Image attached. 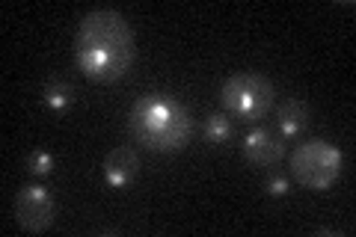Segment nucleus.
<instances>
[{"mask_svg": "<svg viewBox=\"0 0 356 237\" xmlns=\"http://www.w3.org/2000/svg\"><path fill=\"white\" fill-rule=\"evenodd\" d=\"M74 63L89 81L113 83L134 63V30L113 9L89 13L74 36Z\"/></svg>", "mask_w": 356, "mask_h": 237, "instance_id": "nucleus-1", "label": "nucleus"}, {"mask_svg": "<svg viewBox=\"0 0 356 237\" xmlns=\"http://www.w3.org/2000/svg\"><path fill=\"white\" fill-rule=\"evenodd\" d=\"M128 131L143 149L178 152L193 137V116L184 104L163 95H143L128 113Z\"/></svg>", "mask_w": 356, "mask_h": 237, "instance_id": "nucleus-2", "label": "nucleus"}, {"mask_svg": "<svg viewBox=\"0 0 356 237\" xmlns=\"http://www.w3.org/2000/svg\"><path fill=\"white\" fill-rule=\"evenodd\" d=\"M273 98H276L273 81L259 72H241L235 77H229L220 92L226 113L243 122H261L273 110Z\"/></svg>", "mask_w": 356, "mask_h": 237, "instance_id": "nucleus-3", "label": "nucleus"}, {"mask_svg": "<svg viewBox=\"0 0 356 237\" xmlns=\"http://www.w3.org/2000/svg\"><path fill=\"white\" fill-rule=\"evenodd\" d=\"M344 154L327 140L300 142L291 154V175L309 190H330L341 178Z\"/></svg>", "mask_w": 356, "mask_h": 237, "instance_id": "nucleus-4", "label": "nucleus"}, {"mask_svg": "<svg viewBox=\"0 0 356 237\" xmlns=\"http://www.w3.org/2000/svg\"><path fill=\"white\" fill-rule=\"evenodd\" d=\"M15 220L24 231L42 234L57 220V202L39 184H27L15 193Z\"/></svg>", "mask_w": 356, "mask_h": 237, "instance_id": "nucleus-5", "label": "nucleus"}, {"mask_svg": "<svg viewBox=\"0 0 356 237\" xmlns=\"http://www.w3.org/2000/svg\"><path fill=\"white\" fill-rule=\"evenodd\" d=\"M243 157L252 166H276L285 157V142L280 133L267 128H255L243 137Z\"/></svg>", "mask_w": 356, "mask_h": 237, "instance_id": "nucleus-6", "label": "nucleus"}, {"mask_svg": "<svg viewBox=\"0 0 356 237\" xmlns=\"http://www.w3.org/2000/svg\"><path fill=\"white\" fill-rule=\"evenodd\" d=\"M137 172H140V157L131 145H119V149H113L104 157V181L110 187L116 190L128 187L137 178Z\"/></svg>", "mask_w": 356, "mask_h": 237, "instance_id": "nucleus-7", "label": "nucleus"}, {"mask_svg": "<svg viewBox=\"0 0 356 237\" xmlns=\"http://www.w3.org/2000/svg\"><path fill=\"white\" fill-rule=\"evenodd\" d=\"M276 125H280L282 137H300V133L309 128V107L297 98L285 101V104H280V110H276Z\"/></svg>", "mask_w": 356, "mask_h": 237, "instance_id": "nucleus-8", "label": "nucleus"}, {"mask_svg": "<svg viewBox=\"0 0 356 237\" xmlns=\"http://www.w3.org/2000/svg\"><path fill=\"white\" fill-rule=\"evenodd\" d=\"M42 98L54 113H65L74 104V89L65 83V81H51L48 86L42 89Z\"/></svg>", "mask_w": 356, "mask_h": 237, "instance_id": "nucleus-9", "label": "nucleus"}, {"mask_svg": "<svg viewBox=\"0 0 356 237\" xmlns=\"http://www.w3.org/2000/svg\"><path fill=\"white\" fill-rule=\"evenodd\" d=\"M205 137H208V142H214V145L226 142L232 137V122H229L226 113H214V116H208V122H205Z\"/></svg>", "mask_w": 356, "mask_h": 237, "instance_id": "nucleus-10", "label": "nucleus"}, {"mask_svg": "<svg viewBox=\"0 0 356 237\" xmlns=\"http://www.w3.org/2000/svg\"><path fill=\"white\" fill-rule=\"evenodd\" d=\"M27 169L33 175H51L54 172V154L48 152H33L27 157Z\"/></svg>", "mask_w": 356, "mask_h": 237, "instance_id": "nucleus-11", "label": "nucleus"}, {"mask_svg": "<svg viewBox=\"0 0 356 237\" xmlns=\"http://www.w3.org/2000/svg\"><path fill=\"white\" fill-rule=\"evenodd\" d=\"M267 193L270 196H288V190H291V181H288L285 175H280V172H273L270 178H267Z\"/></svg>", "mask_w": 356, "mask_h": 237, "instance_id": "nucleus-12", "label": "nucleus"}]
</instances>
